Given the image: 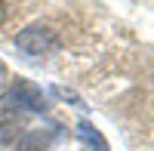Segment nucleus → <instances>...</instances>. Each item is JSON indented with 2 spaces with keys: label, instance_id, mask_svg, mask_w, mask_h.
Instances as JSON below:
<instances>
[{
  "label": "nucleus",
  "instance_id": "obj_1",
  "mask_svg": "<svg viewBox=\"0 0 154 151\" xmlns=\"http://www.w3.org/2000/svg\"><path fill=\"white\" fill-rule=\"evenodd\" d=\"M28 111H43V99L34 86L19 83V86H12V90H6L0 96V139L3 142L12 139V133L25 123Z\"/></svg>",
  "mask_w": 154,
  "mask_h": 151
},
{
  "label": "nucleus",
  "instance_id": "obj_2",
  "mask_svg": "<svg viewBox=\"0 0 154 151\" xmlns=\"http://www.w3.org/2000/svg\"><path fill=\"white\" fill-rule=\"evenodd\" d=\"M16 46L22 49V53H28V56H53L56 49H59V37L56 31H49V28H28V31H22L16 37Z\"/></svg>",
  "mask_w": 154,
  "mask_h": 151
},
{
  "label": "nucleus",
  "instance_id": "obj_3",
  "mask_svg": "<svg viewBox=\"0 0 154 151\" xmlns=\"http://www.w3.org/2000/svg\"><path fill=\"white\" fill-rule=\"evenodd\" d=\"M49 148V133L43 130H31L19 139V151H46Z\"/></svg>",
  "mask_w": 154,
  "mask_h": 151
},
{
  "label": "nucleus",
  "instance_id": "obj_4",
  "mask_svg": "<svg viewBox=\"0 0 154 151\" xmlns=\"http://www.w3.org/2000/svg\"><path fill=\"white\" fill-rule=\"evenodd\" d=\"M77 136H80V139H83L89 148L96 145V151H108L105 139H102V136H99V130H96V127H89V123H80V127H77Z\"/></svg>",
  "mask_w": 154,
  "mask_h": 151
},
{
  "label": "nucleus",
  "instance_id": "obj_5",
  "mask_svg": "<svg viewBox=\"0 0 154 151\" xmlns=\"http://www.w3.org/2000/svg\"><path fill=\"white\" fill-rule=\"evenodd\" d=\"M3 19H6V3L0 0V22H3Z\"/></svg>",
  "mask_w": 154,
  "mask_h": 151
}]
</instances>
